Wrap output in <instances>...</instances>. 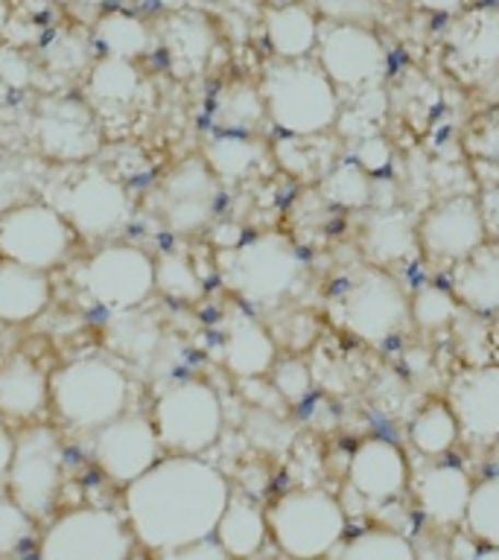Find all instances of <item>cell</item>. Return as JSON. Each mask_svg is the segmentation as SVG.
<instances>
[{
    "mask_svg": "<svg viewBox=\"0 0 499 560\" xmlns=\"http://www.w3.org/2000/svg\"><path fill=\"white\" fill-rule=\"evenodd\" d=\"M231 499L225 472L201 455H166L126 485L131 534L152 551H170L213 537Z\"/></svg>",
    "mask_w": 499,
    "mask_h": 560,
    "instance_id": "cell-1",
    "label": "cell"
},
{
    "mask_svg": "<svg viewBox=\"0 0 499 560\" xmlns=\"http://www.w3.org/2000/svg\"><path fill=\"white\" fill-rule=\"evenodd\" d=\"M263 100L269 122L283 135H327L341 120V94L313 59H275L263 73Z\"/></svg>",
    "mask_w": 499,
    "mask_h": 560,
    "instance_id": "cell-2",
    "label": "cell"
},
{
    "mask_svg": "<svg viewBox=\"0 0 499 560\" xmlns=\"http://www.w3.org/2000/svg\"><path fill=\"white\" fill-rule=\"evenodd\" d=\"M131 380L112 357H77L50 374V406L77 432H96L129 411Z\"/></svg>",
    "mask_w": 499,
    "mask_h": 560,
    "instance_id": "cell-3",
    "label": "cell"
},
{
    "mask_svg": "<svg viewBox=\"0 0 499 560\" xmlns=\"http://www.w3.org/2000/svg\"><path fill=\"white\" fill-rule=\"evenodd\" d=\"M219 278L243 304L275 310L304 278V260L283 234H260L219 254Z\"/></svg>",
    "mask_w": 499,
    "mask_h": 560,
    "instance_id": "cell-4",
    "label": "cell"
},
{
    "mask_svg": "<svg viewBox=\"0 0 499 560\" xmlns=\"http://www.w3.org/2000/svg\"><path fill=\"white\" fill-rule=\"evenodd\" d=\"M152 423L170 455H201L222 435L225 409L208 380L184 376L164 385V392L158 394Z\"/></svg>",
    "mask_w": 499,
    "mask_h": 560,
    "instance_id": "cell-5",
    "label": "cell"
},
{
    "mask_svg": "<svg viewBox=\"0 0 499 560\" xmlns=\"http://www.w3.org/2000/svg\"><path fill=\"white\" fill-rule=\"evenodd\" d=\"M271 540L292 560H318L339 546L345 511L327 490H289L266 511Z\"/></svg>",
    "mask_w": 499,
    "mask_h": 560,
    "instance_id": "cell-6",
    "label": "cell"
},
{
    "mask_svg": "<svg viewBox=\"0 0 499 560\" xmlns=\"http://www.w3.org/2000/svg\"><path fill=\"white\" fill-rule=\"evenodd\" d=\"M47 201L68 219L73 234L88 243L112 240L131 217L126 184L103 166H82L68 173Z\"/></svg>",
    "mask_w": 499,
    "mask_h": 560,
    "instance_id": "cell-7",
    "label": "cell"
},
{
    "mask_svg": "<svg viewBox=\"0 0 499 560\" xmlns=\"http://www.w3.org/2000/svg\"><path fill=\"white\" fill-rule=\"evenodd\" d=\"M336 322L368 345H383L411 322L409 298L388 269L365 266L339 289L333 304Z\"/></svg>",
    "mask_w": 499,
    "mask_h": 560,
    "instance_id": "cell-8",
    "label": "cell"
},
{
    "mask_svg": "<svg viewBox=\"0 0 499 560\" xmlns=\"http://www.w3.org/2000/svg\"><path fill=\"white\" fill-rule=\"evenodd\" d=\"M7 481L9 497L33 520L50 514L65 481V444L50 423L35 420L18 432Z\"/></svg>",
    "mask_w": 499,
    "mask_h": 560,
    "instance_id": "cell-9",
    "label": "cell"
},
{
    "mask_svg": "<svg viewBox=\"0 0 499 560\" xmlns=\"http://www.w3.org/2000/svg\"><path fill=\"white\" fill-rule=\"evenodd\" d=\"M79 287L108 313L138 310L155 292V260L131 243H108L79 266Z\"/></svg>",
    "mask_w": 499,
    "mask_h": 560,
    "instance_id": "cell-10",
    "label": "cell"
},
{
    "mask_svg": "<svg viewBox=\"0 0 499 560\" xmlns=\"http://www.w3.org/2000/svg\"><path fill=\"white\" fill-rule=\"evenodd\" d=\"M79 236L50 201H24L0 213V257L53 271L68 262Z\"/></svg>",
    "mask_w": 499,
    "mask_h": 560,
    "instance_id": "cell-11",
    "label": "cell"
},
{
    "mask_svg": "<svg viewBox=\"0 0 499 560\" xmlns=\"http://www.w3.org/2000/svg\"><path fill=\"white\" fill-rule=\"evenodd\" d=\"M131 528L105 508H77L53 520L42 537V560H129Z\"/></svg>",
    "mask_w": 499,
    "mask_h": 560,
    "instance_id": "cell-12",
    "label": "cell"
},
{
    "mask_svg": "<svg viewBox=\"0 0 499 560\" xmlns=\"http://www.w3.org/2000/svg\"><path fill=\"white\" fill-rule=\"evenodd\" d=\"M315 61L339 91H374L388 68L383 38L368 24H322Z\"/></svg>",
    "mask_w": 499,
    "mask_h": 560,
    "instance_id": "cell-13",
    "label": "cell"
},
{
    "mask_svg": "<svg viewBox=\"0 0 499 560\" xmlns=\"http://www.w3.org/2000/svg\"><path fill=\"white\" fill-rule=\"evenodd\" d=\"M219 182L205 158H187L161 178L152 192L155 217L178 236H193L213 222L219 208Z\"/></svg>",
    "mask_w": 499,
    "mask_h": 560,
    "instance_id": "cell-14",
    "label": "cell"
},
{
    "mask_svg": "<svg viewBox=\"0 0 499 560\" xmlns=\"http://www.w3.org/2000/svg\"><path fill=\"white\" fill-rule=\"evenodd\" d=\"M35 149L59 164H82L100 149V122L88 100L44 96L30 117Z\"/></svg>",
    "mask_w": 499,
    "mask_h": 560,
    "instance_id": "cell-15",
    "label": "cell"
},
{
    "mask_svg": "<svg viewBox=\"0 0 499 560\" xmlns=\"http://www.w3.org/2000/svg\"><path fill=\"white\" fill-rule=\"evenodd\" d=\"M418 245L432 266H459L488 243V225L481 205L473 196H453L432 205L420 217Z\"/></svg>",
    "mask_w": 499,
    "mask_h": 560,
    "instance_id": "cell-16",
    "label": "cell"
},
{
    "mask_svg": "<svg viewBox=\"0 0 499 560\" xmlns=\"http://www.w3.org/2000/svg\"><path fill=\"white\" fill-rule=\"evenodd\" d=\"M161 438L147 415L126 411L94 432V462L117 485H131L161 462Z\"/></svg>",
    "mask_w": 499,
    "mask_h": 560,
    "instance_id": "cell-17",
    "label": "cell"
},
{
    "mask_svg": "<svg viewBox=\"0 0 499 560\" xmlns=\"http://www.w3.org/2000/svg\"><path fill=\"white\" fill-rule=\"evenodd\" d=\"M219 357L236 380H260L278 362V341L257 315L234 304L219 327Z\"/></svg>",
    "mask_w": 499,
    "mask_h": 560,
    "instance_id": "cell-18",
    "label": "cell"
},
{
    "mask_svg": "<svg viewBox=\"0 0 499 560\" xmlns=\"http://www.w3.org/2000/svg\"><path fill=\"white\" fill-rule=\"evenodd\" d=\"M348 481L368 502H388L406 490L409 464L401 446L388 438H368L350 453Z\"/></svg>",
    "mask_w": 499,
    "mask_h": 560,
    "instance_id": "cell-19",
    "label": "cell"
},
{
    "mask_svg": "<svg viewBox=\"0 0 499 560\" xmlns=\"http://www.w3.org/2000/svg\"><path fill=\"white\" fill-rule=\"evenodd\" d=\"M450 65L467 79H481L499 68V9H471L446 33Z\"/></svg>",
    "mask_w": 499,
    "mask_h": 560,
    "instance_id": "cell-20",
    "label": "cell"
},
{
    "mask_svg": "<svg viewBox=\"0 0 499 560\" xmlns=\"http://www.w3.org/2000/svg\"><path fill=\"white\" fill-rule=\"evenodd\" d=\"M450 409L464 435L479 441L499 438V365H479L464 371L450 385Z\"/></svg>",
    "mask_w": 499,
    "mask_h": 560,
    "instance_id": "cell-21",
    "label": "cell"
},
{
    "mask_svg": "<svg viewBox=\"0 0 499 560\" xmlns=\"http://www.w3.org/2000/svg\"><path fill=\"white\" fill-rule=\"evenodd\" d=\"M50 406V376L26 353L0 362V418L35 423Z\"/></svg>",
    "mask_w": 499,
    "mask_h": 560,
    "instance_id": "cell-22",
    "label": "cell"
},
{
    "mask_svg": "<svg viewBox=\"0 0 499 560\" xmlns=\"http://www.w3.org/2000/svg\"><path fill=\"white\" fill-rule=\"evenodd\" d=\"M263 33L275 59H313L318 50V38H322V18L313 7L292 0V3L266 9Z\"/></svg>",
    "mask_w": 499,
    "mask_h": 560,
    "instance_id": "cell-23",
    "label": "cell"
},
{
    "mask_svg": "<svg viewBox=\"0 0 499 560\" xmlns=\"http://www.w3.org/2000/svg\"><path fill=\"white\" fill-rule=\"evenodd\" d=\"M473 497L471 476L455 464H436L420 472L418 502L420 511L436 525H459L467 516Z\"/></svg>",
    "mask_w": 499,
    "mask_h": 560,
    "instance_id": "cell-24",
    "label": "cell"
},
{
    "mask_svg": "<svg viewBox=\"0 0 499 560\" xmlns=\"http://www.w3.org/2000/svg\"><path fill=\"white\" fill-rule=\"evenodd\" d=\"M143 73L131 59H117V56H103L88 68L85 91L88 105L96 114L123 112L131 108L143 96Z\"/></svg>",
    "mask_w": 499,
    "mask_h": 560,
    "instance_id": "cell-25",
    "label": "cell"
},
{
    "mask_svg": "<svg viewBox=\"0 0 499 560\" xmlns=\"http://www.w3.org/2000/svg\"><path fill=\"white\" fill-rule=\"evenodd\" d=\"M53 287L47 271L30 269L0 257V322L26 324L50 306Z\"/></svg>",
    "mask_w": 499,
    "mask_h": 560,
    "instance_id": "cell-26",
    "label": "cell"
},
{
    "mask_svg": "<svg viewBox=\"0 0 499 560\" xmlns=\"http://www.w3.org/2000/svg\"><path fill=\"white\" fill-rule=\"evenodd\" d=\"M450 289L471 313H499V243H485L453 266Z\"/></svg>",
    "mask_w": 499,
    "mask_h": 560,
    "instance_id": "cell-27",
    "label": "cell"
},
{
    "mask_svg": "<svg viewBox=\"0 0 499 560\" xmlns=\"http://www.w3.org/2000/svg\"><path fill=\"white\" fill-rule=\"evenodd\" d=\"M266 534H269V523H266L263 508L252 497H234L231 493L225 511L219 516L213 540L234 560H245L254 558L263 549Z\"/></svg>",
    "mask_w": 499,
    "mask_h": 560,
    "instance_id": "cell-28",
    "label": "cell"
},
{
    "mask_svg": "<svg viewBox=\"0 0 499 560\" xmlns=\"http://www.w3.org/2000/svg\"><path fill=\"white\" fill-rule=\"evenodd\" d=\"M362 243H365L368 257L380 269L406 262L420 254L418 228H411L409 219L394 210H380V213L368 217L365 228H362Z\"/></svg>",
    "mask_w": 499,
    "mask_h": 560,
    "instance_id": "cell-29",
    "label": "cell"
},
{
    "mask_svg": "<svg viewBox=\"0 0 499 560\" xmlns=\"http://www.w3.org/2000/svg\"><path fill=\"white\" fill-rule=\"evenodd\" d=\"M164 50L178 73H196L208 65L213 50V26L196 12H178L164 21Z\"/></svg>",
    "mask_w": 499,
    "mask_h": 560,
    "instance_id": "cell-30",
    "label": "cell"
},
{
    "mask_svg": "<svg viewBox=\"0 0 499 560\" xmlns=\"http://www.w3.org/2000/svg\"><path fill=\"white\" fill-rule=\"evenodd\" d=\"M210 120L225 135H252L254 129H260L263 122L269 120L260 85L234 79L219 88L213 96V108H210Z\"/></svg>",
    "mask_w": 499,
    "mask_h": 560,
    "instance_id": "cell-31",
    "label": "cell"
},
{
    "mask_svg": "<svg viewBox=\"0 0 499 560\" xmlns=\"http://www.w3.org/2000/svg\"><path fill=\"white\" fill-rule=\"evenodd\" d=\"M105 339L117 357L131 359V362H158L164 350L161 327L152 315L140 313V306L126 313H112Z\"/></svg>",
    "mask_w": 499,
    "mask_h": 560,
    "instance_id": "cell-32",
    "label": "cell"
},
{
    "mask_svg": "<svg viewBox=\"0 0 499 560\" xmlns=\"http://www.w3.org/2000/svg\"><path fill=\"white\" fill-rule=\"evenodd\" d=\"M94 38L103 56H117V59L131 61L147 56L152 50V44H155L152 26L140 15H135V12H123V9H112V12H105L96 21Z\"/></svg>",
    "mask_w": 499,
    "mask_h": 560,
    "instance_id": "cell-33",
    "label": "cell"
},
{
    "mask_svg": "<svg viewBox=\"0 0 499 560\" xmlns=\"http://www.w3.org/2000/svg\"><path fill=\"white\" fill-rule=\"evenodd\" d=\"M263 155H266V149L257 140H252L248 135H225V131L210 138L201 152L205 164L213 170L222 184H236L257 173Z\"/></svg>",
    "mask_w": 499,
    "mask_h": 560,
    "instance_id": "cell-34",
    "label": "cell"
},
{
    "mask_svg": "<svg viewBox=\"0 0 499 560\" xmlns=\"http://www.w3.org/2000/svg\"><path fill=\"white\" fill-rule=\"evenodd\" d=\"M459 438L462 427L446 400H429L409 427V441L420 455H446L459 444Z\"/></svg>",
    "mask_w": 499,
    "mask_h": 560,
    "instance_id": "cell-35",
    "label": "cell"
},
{
    "mask_svg": "<svg viewBox=\"0 0 499 560\" xmlns=\"http://www.w3.org/2000/svg\"><path fill=\"white\" fill-rule=\"evenodd\" d=\"M322 199L333 208L362 210L374 199V175H368L357 161L333 164L322 178Z\"/></svg>",
    "mask_w": 499,
    "mask_h": 560,
    "instance_id": "cell-36",
    "label": "cell"
},
{
    "mask_svg": "<svg viewBox=\"0 0 499 560\" xmlns=\"http://www.w3.org/2000/svg\"><path fill=\"white\" fill-rule=\"evenodd\" d=\"M411 324L423 332H441L453 327L462 304L453 295L450 287H438V283H420L409 298Z\"/></svg>",
    "mask_w": 499,
    "mask_h": 560,
    "instance_id": "cell-37",
    "label": "cell"
},
{
    "mask_svg": "<svg viewBox=\"0 0 499 560\" xmlns=\"http://www.w3.org/2000/svg\"><path fill=\"white\" fill-rule=\"evenodd\" d=\"M155 289L178 304H196L205 295V280L187 254L166 252L155 260Z\"/></svg>",
    "mask_w": 499,
    "mask_h": 560,
    "instance_id": "cell-38",
    "label": "cell"
},
{
    "mask_svg": "<svg viewBox=\"0 0 499 560\" xmlns=\"http://www.w3.org/2000/svg\"><path fill=\"white\" fill-rule=\"evenodd\" d=\"M336 560H418V551L403 534L374 528L345 542Z\"/></svg>",
    "mask_w": 499,
    "mask_h": 560,
    "instance_id": "cell-39",
    "label": "cell"
},
{
    "mask_svg": "<svg viewBox=\"0 0 499 560\" xmlns=\"http://www.w3.org/2000/svg\"><path fill=\"white\" fill-rule=\"evenodd\" d=\"M464 523L476 540L488 542L490 549H499V476H490L473 488Z\"/></svg>",
    "mask_w": 499,
    "mask_h": 560,
    "instance_id": "cell-40",
    "label": "cell"
},
{
    "mask_svg": "<svg viewBox=\"0 0 499 560\" xmlns=\"http://www.w3.org/2000/svg\"><path fill=\"white\" fill-rule=\"evenodd\" d=\"M271 388L278 392L280 400L298 406V402L306 400V394L313 392V374L298 357L278 359L271 368Z\"/></svg>",
    "mask_w": 499,
    "mask_h": 560,
    "instance_id": "cell-41",
    "label": "cell"
},
{
    "mask_svg": "<svg viewBox=\"0 0 499 560\" xmlns=\"http://www.w3.org/2000/svg\"><path fill=\"white\" fill-rule=\"evenodd\" d=\"M33 537V516L12 497H0V558H12Z\"/></svg>",
    "mask_w": 499,
    "mask_h": 560,
    "instance_id": "cell-42",
    "label": "cell"
},
{
    "mask_svg": "<svg viewBox=\"0 0 499 560\" xmlns=\"http://www.w3.org/2000/svg\"><path fill=\"white\" fill-rule=\"evenodd\" d=\"M33 187V170L24 158L12 155L7 149H0V213L9 208L24 205L21 196Z\"/></svg>",
    "mask_w": 499,
    "mask_h": 560,
    "instance_id": "cell-43",
    "label": "cell"
},
{
    "mask_svg": "<svg viewBox=\"0 0 499 560\" xmlns=\"http://www.w3.org/2000/svg\"><path fill=\"white\" fill-rule=\"evenodd\" d=\"M380 0H313V9L324 21L339 24H368L376 15Z\"/></svg>",
    "mask_w": 499,
    "mask_h": 560,
    "instance_id": "cell-44",
    "label": "cell"
},
{
    "mask_svg": "<svg viewBox=\"0 0 499 560\" xmlns=\"http://www.w3.org/2000/svg\"><path fill=\"white\" fill-rule=\"evenodd\" d=\"M47 65L59 73H73V70L91 68L88 44L77 35H61L47 47Z\"/></svg>",
    "mask_w": 499,
    "mask_h": 560,
    "instance_id": "cell-45",
    "label": "cell"
},
{
    "mask_svg": "<svg viewBox=\"0 0 499 560\" xmlns=\"http://www.w3.org/2000/svg\"><path fill=\"white\" fill-rule=\"evenodd\" d=\"M368 175L383 173L385 166L392 164V147L388 140H383L380 135H368L357 143V158H353Z\"/></svg>",
    "mask_w": 499,
    "mask_h": 560,
    "instance_id": "cell-46",
    "label": "cell"
},
{
    "mask_svg": "<svg viewBox=\"0 0 499 560\" xmlns=\"http://www.w3.org/2000/svg\"><path fill=\"white\" fill-rule=\"evenodd\" d=\"M158 560H234L228 555L217 540H199L190 542V546H182V549H170L161 551V558Z\"/></svg>",
    "mask_w": 499,
    "mask_h": 560,
    "instance_id": "cell-47",
    "label": "cell"
},
{
    "mask_svg": "<svg viewBox=\"0 0 499 560\" xmlns=\"http://www.w3.org/2000/svg\"><path fill=\"white\" fill-rule=\"evenodd\" d=\"M481 213H485V225H488V236H494V243H499V184L494 190L481 196Z\"/></svg>",
    "mask_w": 499,
    "mask_h": 560,
    "instance_id": "cell-48",
    "label": "cell"
},
{
    "mask_svg": "<svg viewBox=\"0 0 499 560\" xmlns=\"http://www.w3.org/2000/svg\"><path fill=\"white\" fill-rule=\"evenodd\" d=\"M12 453H15V432L7 427V420L0 418V479L9 472Z\"/></svg>",
    "mask_w": 499,
    "mask_h": 560,
    "instance_id": "cell-49",
    "label": "cell"
},
{
    "mask_svg": "<svg viewBox=\"0 0 499 560\" xmlns=\"http://www.w3.org/2000/svg\"><path fill=\"white\" fill-rule=\"evenodd\" d=\"M415 3L427 12H436V15H459L467 7V0H415Z\"/></svg>",
    "mask_w": 499,
    "mask_h": 560,
    "instance_id": "cell-50",
    "label": "cell"
},
{
    "mask_svg": "<svg viewBox=\"0 0 499 560\" xmlns=\"http://www.w3.org/2000/svg\"><path fill=\"white\" fill-rule=\"evenodd\" d=\"M471 560H499V549H485L479 555H473Z\"/></svg>",
    "mask_w": 499,
    "mask_h": 560,
    "instance_id": "cell-51",
    "label": "cell"
},
{
    "mask_svg": "<svg viewBox=\"0 0 499 560\" xmlns=\"http://www.w3.org/2000/svg\"><path fill=\"white\" fill-rule=\"evenodd\" d=\"M490 462H494V476H499V438L494 444V453H490Z\"/></svg>",
    "mask_w": 499,
    "mask_h": 560,
    "instance_id": "cell-52",
    "label": "cell"
},
{
    "mask_svg": "<svg viewBox=\"0 0 499 560\" xmlns=\"http://www.w3.org/2000/svg\"><path fill=\"white\" fill-rule=\"evenodd\" d=\"M135 3H158V0H135Z\"/></svg>",
    "mask_w": 499,
    "mask_h": 560,
    "instance_id": "cell-53",
    "label": "cell"
}]
</instances>
